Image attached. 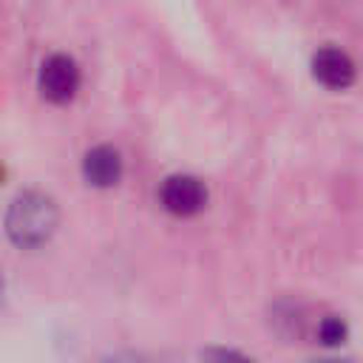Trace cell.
<instances>
[{
  "label": "cell",
  "instance_id": "cell-4",
  "mask_svg": "<svg viewBox=\"0 0 363 363\" xmlns=\"http://www.w3.org/2000/svg\"><path fill=\"white\" fill-rule=\"evenodd\" d=\"M312 77L332 91H343L354 82V62L346 51L335 45H323L312 57Z\"/></svg>",
  "mask_w": 363,
  "mask_h": 363
},
{
  "label": "cell",
  "instance_id": "cell-7",
  "mask_svg": "<svg viewBox=\"0 0 363 363\" xmlns=\"http://www.w3.org/2000/svg\"><path fill=\"white\" fill-rule=\"evenodd\" d=\"M0 306H3V275H0Z\"/></svg>",
  "mask_w": 363,
  "mask_h": 363
},
{
  "label": "cell",
  "instance_id": "cell-6",
  "mask_svg": "<svg viewBox=\"0 0 363 363\" xmlns=\"http://www.w3.org/2000/svg\"><path fill=\"white\" fill-rule=\"evenodd\" d=\"M318 337H320L323 346H337V343L346 340V323L337 315H326L318 323Z\"/></svg>",
  "mask_w": 363,
  "mask_h": 363
},
{
  "label": "cell",
  "instance_id": "cell-5",
  "mask_svg": "<svg viewBox=\"0 0 363 363\" xmlns=\"http://www.w3.org/2000/svg\"><path fill=\"white\" fill-rule=\"evenodd\" d=\"M82 176L94 187H113L122 179V156L111 145H96L82 159Z\"/></svg>",
  "mask_w": 363,
  "mask_h": 363
},
{
  "label": "cell",
  "instance_id": "cell-2",
  "mask_svg": "<svg viewBox=\"0 0 363 363\" xmlns=\"http://www.w3.org/2000/svg\"><path fill=\"white\" fill-rule=\"evenodd\" d=\"M79 65L68 57V54H51L43 65H40V74H37V88L43 94V99L54 102V105H62V102H71L79 91Z\"/></svg>",
  "mask_w": 363,
  "mask_h": 363
},
{
  "label": "cell",
  "instance_id": "cell-1",
  "mask_svg": "<svg viewBox=\"0 0 363 363\" xmlns=\"http://www.w3.org/2000/svg\"><path fill=\"white\" fill-rule=\"evenodd\" d=\"M60 224V210L51 196L40 190L20 193L6 213V233L14 247L20 250H37L43 247Z\"/></svg>",
  "mask_w": 363,
  "mask_h": 363
},
{
  "label": "cell",
  "instance_id": "cell-3",
  "mask_svg": "<svg viewBox=\"0 0 363 363\" xmlns=\"http://www.w3.org/2000/svg\"><path fill=\"white\" fill-rule=\"evenodd\" d=\"M159 201L162 207L170 213V216H179V218H190L196 213L204 210L207 204V187L201 179L196 176H187V173H176V176H167L159 187Z\"/></svg>",
  "mask_w": 363,
  "mask_h": 363
}]
</instances>
